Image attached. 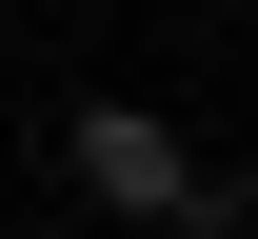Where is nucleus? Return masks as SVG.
<instances>
[{
    "label": "nucleus",
    "instance_id": "2",
    "mask_svg": "<svg viewBox=\"0 0 258 239\" xmlns=\"http://www.w3.org/2000/svg\"><path fill=\"white\" fill-rule=\"evenodd\" d=\"M179 239H258V179H199V219Z\"/></svg>",
    "mask_w": 258,
    "mask_h": 239
},
{
    "label": "nucleus",
    "instance_id": "1",
    "mask_svg": "<svg viewBox=\"0 0 258 239\" xmlns=\"http://www.w3.org/2000/svg\"><path fill=\"white\" fill-rule=\"evenodd\" d=\"M60 160H80V200H99V219H199V160H179V120H159V100H80V120H60Z\"/></svg>",
    "mask_w": 258,
    "mask_h": 239
}]
</instances>
